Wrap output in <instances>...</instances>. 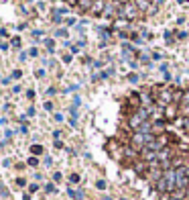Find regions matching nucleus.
<instances>
[{"mask_svg": "<svg viewBox=\"0 0 189 200\" xmlns=\"http://www.w3.org/2000/svg\"><path fill=\"white\" fill-rule=\"evenodd\" d=\"M22 200H31V194H29V192H24V194H22Z\"/></svg>", "mask_w": 189, "mask_h": 200, "instance_id": "obj_28", "label": "nucleus"}, {"mask_svg": "<svg viewBox=\"0 0 189 200\" xmlns=\"http://www.w3.org/2000/svg\"><path fill=\"white\" fill-rule=\"evenodd\" d=\"M35 76H37V78H45V70H37L35 71Z\"/></svg>", "mask_w": 189, "mask_h": 200, "instance_id": "obj_22", "label": "nucleus"}, {"mask_svg": "<svg viewBox=\"0 0 189 200\" xmlns=\"http://www.w3.org/2000/svg\"><path fill=\"white\" fill-rule=\"evenodd\" d=\"M102 8H104V2H100V0H96V2H94V6H92V10H94V12H100Z\"/></svg>", "mask_w": 189, "mask_h": 200, "instance_id": "obj_6", "label": "nucleus"}, {"mask_svg": "<svg viewBox=\"0 0 189 200\" xmlns=\"http://www.w3.org/2000/svg\"><path fill=\"white\" fill-rule=\"evenodd\" d=\"M21 90H22V88L18 86V84H14V86L10 88V92H12V94H21Z\"/></svg>", "mask_w": 189, "mask_h": 200, "instance_id": "obj_12", "label": "nucleus"}, {"mask_svg": "<svg viewBox=\"0 0 189 200\" xmlns=\"http://www.w3.org/2000/svg\"><path fill=\"white\" fill-rule=\"evenodd\" d=\"M43 108H45V110H53V102H45Z\"/></svg>", "mask_w": 189, "mask_h": 200, "instance_id": "obj_21", "label": "nucleus"}, {"mask_svg": "<svg viewBox=\"0 0 189 200\" xmlns=\"http://www.w3.org/2000/svg\"><path fill=\"white\" fill-rule=\"evenodd\" d=\"M183 104H185V106H189V92H187L185 96H183Z\"/></svg>", "mask_w": 189, "mask_h": 200, "instance_id": "obj_25", "label": "nucleus"}, {"mask_svg": "<svg viewBox=\"0 0 189 200\" xmlns=\"http://www.w3.org/2000/svg\"><path fill=\"white\" fill-rule=\"evenodd\" d=\"M27 164L31 165V167H37V165H39V159L33 155V157H29V159H27Z\"/></svg>", "mask_w": 189, "mask_h": 200, "instance_id": "obj_9", "label": "nucleus"}, {"mask_svg": "<svg viewBox=\"0 0 189 200\" xmlns=\"http://www.w3.org/2000/svg\"><path fill=\"white\" fill-rule=\"evenodd\" d=\"M45 192H49V194L55 192V186H53V184H45Z\"/></svg>", "mask_w": 189, "mask_h": 200, "instance_id": "obj_15", "label": "nucleus"}, {"mask_svg": "<svg viewBox=\"0 0 189 200\" xmlns=\"http://www.w3.org/2000/svg\"><path fill=\"white\" fill-rule=\"evenodd\" d=\"M21 41H22L21 37H18V35H14V37L10 39V41H8V43H10V47H12V49H21V47H22V43H21Z\"/></svg>", "mask_w": 189, "mask_h": 200, "instance_id": "obj_2", "label": "nucleus"}, {"mask_svg": "<svg viewBox=\"0 0 189 200\" xmlns=\"http://www.w3.org/2000/svg\"><path fill=\"white\" fill-rule=\"evenodd\" d=\"M27 98H29V100H33V98H35V92H33V90H27Z\"/></svg>", "mask_w": 189, "mask_h": 200, "instance_id": "obj_24", "label": "nucleus"}, {"mask_svg": "<svg viewBox=\"0 0 189 200\" xmlns=\"http://www.w3.org/2000/svg\"><path fill=\"white\" fill-rule=\"evenodd\" d=\"M65 2H69V4H78L79 0H65Z\"/></svg>", "mask_w": 189, "mask_h": 200, "instance_id": "obj_31", "label": "nucleus"}, {"mask_svg": "<svg viewBox=\"0 0 189 200\" xmlns=\"http://www.w3.org/2000/svg\"><path fill=\"white\" fill-rule=\"evenodd\" d=\"M0 82H2V71H0Z\"/></svg>", "mask_w": 189, "mask_h": 200, "instance_id": "obj_32", "label": "nucleus"}, {"mask_svg": "<svg viewBox=\"0 0 189 200\" xmlns=\"http://www.w3.org/2000/svg\"><path fill=\"white\" fill-rule=\"evenodd\" d=\"M27 53H29L31 57H37V53H39V51H37V47H31L29 51H27Z\"/></svg>", "mask_w": 189, "mask_h": 200, "instance_id": "obj_17", "label": "nucleus"}, {"mask_svg": "<svg viewBox=\"0 0 189 200\" xmlns=\"http://www.w3.org/2000/svg\"><path fill=\"white\" fill-rule=\"evenodd\" d=\"M163 174H165V172H161V170H153V172H151V174H148V178H151V180H153V182H159V180H161V178H163Z\"/></svg>", "mask_w": 189, "mask_h": 200, "instance_id": "obj_3", "label": "nucleus"}, {"mask_svg": "<svg viewBox=\"0 0 189 200\" xmlns=\"http://www.w3.org/2000/svg\"><path fill=\"white\" fill-rule=\"evenodd\" d=\"M4 35H6V29L2 27V29H0V37H4Z\"/></svg>", "mask_w": 189, "mask_h": 200, "instance_id": "obj_30", "label": "nucleus"}, {"mask_svg": "<svg viewBox=\"0 0 189 200\" xmlns=\"http://www.w3.org/2000/svg\"><path fill=\"white\" fill-rule=\"evenodd\" d=\"M14 182H16V186H18V188H24V186H27V180H24V178H16Z\"/></svg>", "mask_w": 189, "mask_h": 200, "instance_id": "obj_11", "label": "nucleus"}, {"mask_svg": "<svg viewBox=\"0 0 189 200\" xmlns=\"http://www.w3.org/2000/svg\"><path fill=\"white\" fill-rule=\"evenodd\" d=\"M10 164H12V159H10V157L2 159V167H10Z\"/></svg>", "mask_w": 189, "mask_h": 200, "instance_id": "obj_16", "label": "nucleus"}, {"mask_svg": "<svg viewBox=\"0 0 189 200\" xmlns=\"http://www.w3.org/2000/svg\"><path fill=\"white\" fill-rule=\"evenodd\" d=\"M153 141V135L151 133H134V137H132V145L134 147H146L148 143Z\"/></svg>", "mask_w": 189, "mask_h": 200, "instance_id": "obj_1", "label": "nucleus"}, {"mask_svg": "<svg viewBox=\"0 0 189 200\" xmlns=\"http://www.w3.org/2000/svg\"><path fill=\"white\" fill-rule=\"evenodd\" d=\"M69 182H71V184H78V182H79V176H78V174H71V176H69Z\"/></svg>", "mask_w": 189, "mask_h": 200, "instance_id": "obj_13", "label": "nucleus"}, {"mask_svg": "<svg viewBox=\"0 0 189 200\" xmlns=\"http://www.w3.org/2000/svg\"><path fill=\"white\" fill-rule=\"evenodd\" d=\"M53 180H55V182H59V180H61V174H59V172H55V174H53Z\"/></svg>", "mask_w": 189, "mask_h": 200, "instance_id": "obj_26", "label": "nucleus"}, {"mask_svg": "<svg viewBox=\"0 0 189 200\" xmlns=\"http://www.w3.org/2000/svg\"><path fill=\"white\" fill-rule=\"evenodd\" d=\"M22 78V71L18 70V68H14V70L10 71V80H21Z\"/></svg>", "mask_w": 189, "mask_h": 200, "instance_id": "obj_4", "label": "nucleus"}, {"mask_svg": "<svg viewBox=\"0 0 189 200\" xmlns=\"http://www.w3.org/2000/svg\"><path fill=\"white\" fill-rule=\"evenodd\" d=\"M6 123H8V120H6V118H4V117L0 118V127H4V125H6Z\"/></svg>", "mask_w": 189, "mask_h": 200, "instance_id": "obj_29", "label": "nucleus"}, {"mask_svg": "<svg viewBox=\"0 0 189 200\" xmlns=\"http://www.w3.org/2000/svg\"><path fill=\"white\" fill-rule=\"evenodd\" d=\"M79 6H83V8H92V6H94V0H79Z\"/></svg>", "mask_w": 189, "mask_h": 200, "instance_id": "obj_8", "label": "nucleus"}, {"mask_svg": "<svg viewBox=\"0 0 189 200\" xmlns=\"http://www.w3.org/2000/svg\"><path fill=\"white\" fill-rule=\"evenodd\" d=\"M29 149H31L33 155H41V153H43V147H41V145H31Z\"/></svg>", "mask_w": 189, "mask_h": 200, "instance_id": "obj_5", "label": "nucleus"}, {"mask_svg": "<svg viewBox=\"0 0 189 200\" xmlns=\"http://www.w3.org/2000/svg\"><path fill=\"white\" fill-rule=\"evenodd\" d=\"M37 190H39L37 184H29V194H33V192H37Z\"/></svg>", "mask_w": 189, "mask_h": 200, "instance_id": "obj_18", "label": "nucleus"}, {"mask_svg": "<svg viewBox=\"0 0 189 200\" xmlns=\"http://www.w3.org/2000/svg\"><path fill=\"white\" fill-rule=\"evenodd\" d=\"M27 117H35V108H33V106H29V108H27Z\"/></svg>", "mask_w": 189, "mask_h": 200, "instance_id": "obj_20", "label": "nucleus"}, {"mask_svg": "<svg viewBox=\"0 0 189 200\" xmlns=\"http://www.w3.org/2000/svg\"><path fill=\"white\" fill-rule=\"evenodd\" d=\"M2 110H4V112H8V110H10V102H6V104L2 106Z\"/></svg>", "mask_w": 189, "mask_h": 200, "instance_id": "obj_27", "label": "nucleus"}, {"mask_svg": "<svg viewBox=\"0 0 189 200\" xmlns=\"http://www.w3.org/2000/svg\"><path fill=\"white\" fill-rule=\"evenodd\" d=\"M161 98H163V100H171V94H169V92H161Z\"/></svg>", "mask_w": 189, "mask_h": 200, "instance_id": "obj_19", "label": "nucleus"}, {"mask_svg": "<svg viewBox=\"0 0 189 200\" xmlns=\"http://www.w3.org/2000/svg\"><path fill=\"white\" fill-rule=\"evenodd\" d=\"M12 80H10V76H6V78H2V84H4V86H8V84H10Z\"/></svg>", "mask_w": 189, "mask_h": 200, "instance_id": "obj_23", "label": "nucleus"}, {"mask_svg": "<svg viewBox=\"0 0 189 200\" xmlns=\"http://www.w3.org/2000/svg\"><path fill=\"white\" fill-rule=\"evenodd\" d=\"M8 47H10V43H6V41H0V49H2V51H8Z\"/></svg>", "mask_w": 189, "mask_h": 200, "instance_id": "obj_14", "label": "nucleus"}, {"mask_svg": "<svg viewBox=\"0 0 189 200\" xmlns=\"http://www.w3.org/2000/svg\"><path fill=\"white\" fill-rule=\"evenodd\" d=\"M124 14H126L128 19H132L134 14H136V10H134V6H126V10H124Z\"/></svg>", "mask_w": 189, "mask_h": 200, "instance_id": "obj_7", "label": "nucleus"}, {"mask_svg": "<svg viewBox=\"0 0 189 200\" xmlns=\"http://www.w3.org/2000/svg\"><path fill=\"white\" fill-rule=\"evenodd\" d=\"M45 45H47V49H49V51H53V49H55V43H53V39H45Z\"/></svg>", "mask_w": 189, "mask_h": 200, "instance_id": "obj_10", "label": "nucleus"}]
</instances>
